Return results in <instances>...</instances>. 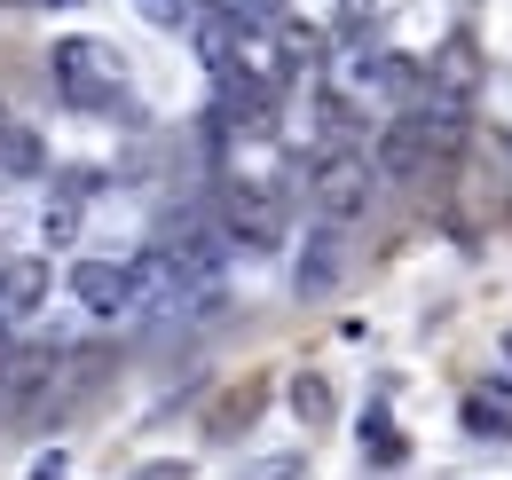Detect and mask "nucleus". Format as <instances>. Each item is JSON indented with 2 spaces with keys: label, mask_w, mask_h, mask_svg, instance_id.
Segmentation results:
<instances>
[{
  "label": "nucleus",
  "mask_w": 512,
  "mask_h": 480,
  "mask_svg": "<svg viewBox=\"0 0 512 480\" xmlns=\"http://www.w3.org/2000/svg\"><path fill=\"white\" fill-rule=\"evenodd\" d=\"M457 134H465V95H426V103H410L402 119L379 134V174H394V181H418V174H434L449 150H457Z\"/></svg>",
  "instance_id": "f257e3e1"
},
{
  "label": "nucleus",
  "mask_w": 512,
  "mask_h": 480,
  "mask_svg": "<svg viewBox=\"0 0 512 480\" xmlns=\"http://www.w3.org/2000/svg\"><path fill=\"white\" fill-rule=\"evenodd\" d=\"M56 87L71 111H103V119H134V71L111 40H56Z\"/></svg>",
  "instance_id": "f03ea898"
},
{
  "label": "nucleus",
  "mask_w": 512,
  "mask_h": 480,
  "mask_svg": "<svg viewBox=\"0 0 512 480\" xmlns=\"http://www.w3.org/2000/svg\"><path fill=\"white\" fill-rule=\"evenodd\" d=\"M371 189H379V166L363 150H323L316 166H308V197H316L323 221H355L371 205Z\"/></svg>",
  "instance_id": "7ed1b4c3"
},
{
  "label": "nucleus",
  "mask_w": 512,
  "mask_h": 480,
  "mask_svg": "<svg viewBox=\"0 0 512 480\" xmlns=\"http://www.w3.org/2000/svg\"><path fill=\"white\" fill-rule=\"evenodd\" d=\"M71 307H79L87 323H134V315H142L134 260H79V268H71Z\"/></svg>",
  "instance_id": "20e7f679"
},
{
  "label": "nucleus",
  "mask_w": 512,
  "mask_h": 480,
  "mask_svg": "<svg viewBox=\"0 0 512 480\" xmlns=\"http://www.w3.org/2000/svg\"><path fill=\"white\" fill-rule=\"evenodd\" d=\"M56 300V276H48V260L40 252H8L0 260V331H32L40 315Z\"/></svg>",
  "instance_id": "39448f33"
},
{
  "label": "nucleus",
  "mask_w": 512,
  "mask_h": 480,
  "mask_svg": "<svg viewBox=\"0 0 512 480\" xmlns=\"http://www.w3.org/2000/svg\"><path fill=\"white\" fill-rule=\"evenodd\" d=\"M402 87H410V63L402 56H379V48L347 40V56H339V95L347 103H394Z\"/></svg>",
  "instance_id": "423d86ee"
},
{
  "label": "nucleus",
  "mask_w": 512,
  "mask_h": 480,
  "mask_svg": "<svg viewBox=\"0 0 512 480\" xmlns=\"http://www.w3.org/2000/svg\"><path fill=\"white\" fill-rule=\"evenodd\" d=\"M339 268H347V237H339V221H316L308 244H300V260H292V292H300V300H323V292L339 284Z\"/></svg>",
  "instance_id": "0eeeda50"
},
{
  "label": "nucleus",
  "mask_w": 512,
  "mask_h": 480,
  "mask_svg": "<svg viewBox=\"0 0 512 480\" xmlns=\"http://www.w3.org/2000/svg\"><path fill=\"white\" fill-rule=\"evenodd\" d=\"M134 8H142V24H158V32H197L213 0H134Z\"/></svg>",
  "instance_id": "6e6552de"
},
{
  "label": "nucleus",
  "mask_w": 512,
  "mask_h": 480,
  "mask_svg": "<svg viewBox=\"0 0 512 480\" xmlns=\"http://www.w3.org/2000/svg\"><path fill=\"white\" fill-rule=\"evenodd\" d=\"M292 410H300L308 425H331V386H323L316 370H300V378H292Z\"/></svg>",
  "instance_id": "1a4fd4ad"
},
{
  "label": "nucleus",
  "mask_w": 512,
  "mask_h": 480,
  "mask_svg": "<svg viewBox=\"0 0 512 480\" xmlns=\"http://www.w3.org/2000/svg\"><path fill=\"white\" fill-rule=\"evenodd\" d=\"M253 480H300V457H260Z\"/></svg>",
  "instance_id": "9d476101"
},
{
  "label": "nucleus",
  "mask_w": 512,
  "mask_h": 480,
  "mask_svg": "<svg viewBox=\"0 0 512 480\" xmlns=\"http://www.w3.org/2000/svg\"><path fill=\"white\" fill-rule=\"evenodd\" d=\"M64 473H71V465H64V449H48V457H40V465H32L24 480H64Z\"/></svg>",
  "instance_id": "9b49d317"
},
{
  "label": "nucleus",
  "mask_w": 512,
  "mask_h": 480,
  "mask_svg": "<svg viewBox=\"0 0 512 480\" xmlns=\"http://www.w3.org/2000/svg\"><path fill=\"white\" fill-rule=\"evenodd\" d=\"M134 480H190V465H182V457H166V465H142Z\"/></svg>",
  "instance_id": "f8f14e48"
},
{
  "label": "nucleus",
  "mask_w": 512,
  "mask_h": 480,
  "mask_svg": "<svg viewBox=\"0 0 512 480\" xmlns=\"http://www.w3.org/2000/svg\"><path fill=\"white\" fill-rule=\"evenodd\" d=\"M213 8H253V16H268V0H213Z\"/></svg>",
  "instance_id": "ddd939ff"
},
{
  "label": "nucleus",
  "mask_w": 512,
  "mask_h": 480,
  "mask_svg": "<svg viewBox=\"0 0 512 480\" xmlns=\"http://www.w3.org/2000/svg\"><path fill=\"white\" fill-rule=\"evenodd\" d=\"M32 8H71V0H32Z\"/></svg>",
  "instance_id": "4468645a"
},
{
  "label": "nucleus",
  "mask_w": 512,
  "mask_h": 480,
  "mask_svg": "<svg viewBox=\"0 0 512 480\" xmlns=\"http://www.w3.org/2000/svg\"><path fill=\"white\" fill-rule=\"evenodd\" d=\"M0 386H8V355H0Z\"/></svg>",
  "instance_id": "2eb2a0df"
}]
</instances>
